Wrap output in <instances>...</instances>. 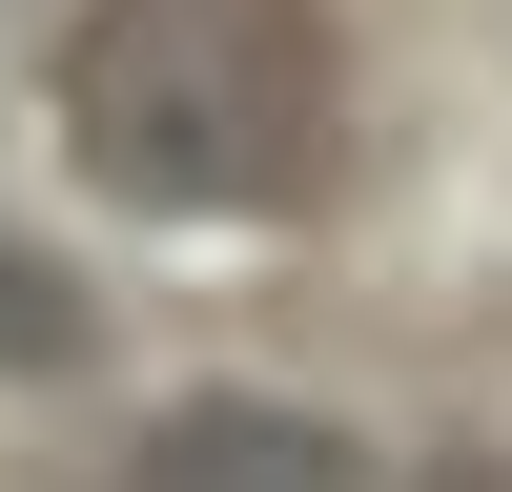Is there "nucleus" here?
Listing matches in <instances>:
<instances>
[{
	"mask_svg": "<svg viewBox=\"0 0 512 492\" xmlns=\"http://www.w3.org/2000/svg\"><path fill=\"white\" fill-rule=\"evenodd\" d=\"M82 349H103V308L62 287V246H21V226H0V390H62Z\"/></svg>",
	"mask_w": 512,
	"mask_h": 492,
	"instance_id": "nucleus-3",
	"label": "nucleus"
},
{
	"mask_svg": "<svg viewBox=\"0 0 512 492\" xmlns=\"http://www.w3.org/2000/svg\"><path fill=\"white\" fill-rule=\"evenodd\" d=\"M62 164L144 226H287L349 164L328 0H82L62 21Z\"/></svg>",
	"mask_w": 512,
	"mask_h": 492,
	"instance_id": "nucleus-1",
	"label": "nucleus"
},
{
	"mask_svg": "<svg viewBox=\"0 0 512 492\" xmlns=\"http://www.w3.org/2000/svg\"><path fill=\"white\" fill-rule=\"evenodd\" d=\"M390 492H512V451H431V472H390Z\"/></svg>",
	"mask_w": 512,
	"mask_h": 492,
	"instance_id": "nucleus-4",
	"label": "nucleus"
},
{
	"mask_svg": "<svg viewBox=\"0 0 512 492\" xmlns=\"http://www.w3.org/2000/svg\"><path fill=\"white\" fill-rule=\"evenodd\" d=\"M123 492H349V431L287 390H185V410H144Z\"/></svg>",
	"mask_w": 512,
	"mask_h": 492,
	"instance_id": "nucleus-2",
	"label": "nucleus"
}]
</instances>
